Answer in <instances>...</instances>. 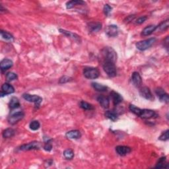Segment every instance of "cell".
<instances>
[{"label":"cell","instance_id":"obj_14","mask_svg":"<svg viewBox=\"0 0 169 169\" xmlns=\"http://www.w3.org/2000/svg\"><path fill=\"white\" fill-rule=\"evenodd\" d=\"M132 81L133 85L136 87H139L142 84V78L138 72H133L132 76Z\"/></svg>","mask_w":169,"mask_h":169},{"label":"cell","instance_id":"obj_17","mask_svg":"<svg viewBox=\"0 0 169 169\" xmlns=\"http://www.w3.org/2000/svg\"><path fill=\"white\" fill-rule=\"evenodd\" d=\"M89 30L90 33H97L102 29V24L99 22H92L89 23Z\"/></svg>","mask_w":169,"mask_h":169},{"label":"cell","instance_id":"obj_11","mask_svg":"<svg viewBox=\"0 0 169 169\" xmlns=\"http://www.w3.org/2000/svg\"><path fill=\"white\" fill-rule=\"evenodd\" d=\"M140 95L147 100H153L154 99L150 89L147 87H143L139 89Z\"/></svg>","mask_w":169,"mask_h":169},{"label":"cell","instance_id":"obj_29","mask_svg":"<svg viewBox=\"0 0 169 169\" xmlns=\"http://www.w3.org/2000/svg\"><path fill=\"white\" fill-rule=\"evenodd\" d=\"M129 108H130V111L132 112H133L134 114H136L137 116H139L140 114H141V108L137 107L136 106L133 105H130V106H129Z\"/></svg>","mask_w":169,"mask_h":169},{"label":"cell","instance_id":"obj_24","mask_svg":"<svg viewBox=\"0 0 169 169\" xmlns=\"http://www.w3.org/2000/svg\"><path fill=\"white\" fill-rule=\"evenodd\" d=\"M92 86L96 91L99 92H106L108 90L107 86L98 83H92Z\"/></svg>","mask_w":169,"mask_h":169},{"label":"cell","instance_id":"obj_27","mask_svg":"<svg viewBox=\"0 0 169 169\" xmlns=\"http://www.w3.org/2000/svg\"><path fill=\"white\" fill-rule=\"evenodd\" d=\"M168 164L166 162V157H163L159 158V160L158 161L156 167L155 168H167L165 165H167Z\"/></svg>","mask_w":169,"mask_h":169},{"label":"cell","instance_id":"obj_25","mask_svg":"<svg viewBox=\"0 0 169 169\" xmlns=\"http://www.w3.org/2000/svg\"><path fill=\"white\" fill-rule=\"evenodd\" d=\"M59 31L61 33L64 34V35L67 36L68 37L72 38V39L74 40H79V36L77 35V34L71 33V32H70V31H67V30H65L64 29H59Z\"/></svg>","mask_w":169,"mask_h":169},{"label":"cell","instance_id":"obj_1","mask_svg":"<svg viewBox=\"0 0 169 169\" xmlns=\"http://www.w3.org/2000/svg\"><path fill=\"white\" fill-rule=\"evenodd\" d=\"M102 56L105 61H109L116 63L117 60V54L116 51L111 47H106L102 51Z\"/></svg>","mask_w":169,"mask_h":169},{"label":"cell","instance_id":"obj_39","mask_svg":"<svg viewBox=\"0 0 169 169\" xmlns=\"http://www.w3.org/2000/svg\"><path fill=\"white\" fill-rule=\"evenodd\" d=\"M52 145L49 141L44 144V150L46 151H50L52 150Z\"/></svg>","mask_w":169,"mask_h":169},{"label":"cell","instance_id":"obj_34","mask_svg":"<svg viewBox=\"0 0 169 169\" xmlns=\"http://www.w3.org/2000/svg\"><path fill=\"white\" fill-rule=\"evenodd\" d=\"M17 79V75L16 74L13 73V72H9L6 74V79L9 81H14Z\"/></svg>","mask_w":169,"mask_h":169},{"label":"cell","instance_id":"obj_40","mask_svg":"<svg viewBox=\"0 0 169 169\" xmlns=\"http://www.w3.org/2000/svg\"><path fill=\"white\" fill-rule=\"evenodd\" d=\"M134 17H135V15H130V16H128L126 18L127 19V21H132V20L134 19Z\"/></svg>","mask_w":169,"mask_h":169},{"label":"cell","instance_id":"obj_31","mask_svg":"<svg viewBox=\"0 0 169 169\" xmlns=\"http://www.w3.org/2000/svg\"><path fill=\"white\" fill-rule=\"evenodd\" d=\"M168 27H169V21L168 20H164V21L162 22L159 25L157 26V29L161 31H163L167 30L168 28Z\"/></svg>","mask_w":169,"mask_h":169},{"label":"cell","instance_id":"obj_36","mask_svg":"<svg viewBox=\"0 0 169 169\" xmlns=\"http://www.w3.org/2000/svg\"><path fill=\"white\" fill-rule=\"evenodd\" d=\"M112 10V8L111 6H110L108 4H105L104 6V8H103V11H104L105 14L108 16L110 13H111Z\"/></svg>","mask_w":169,"mask_h":169},{"label":"cell","instance_id":"obj_21","mask_svg":"<svg viewBox=\"0 0 169 169\" xmlns=\"http://www.w3.org/2000/svg\"><path fill=\"white\" fill-rule=\"evenodd\" d=\"M105 115L106 118H108L113 122H115L116 120H117L118 117V113L115 111H113V110H107V111L105 112Z\"/></svg>","mask_w":169,"mask_h":169},{"label":"cell","instance_id":"obj_22","mask_svg":"<svg viewBox=\"0 0 169 169\" xmlns=\"http://www.w3.org/2000/svg\"><path fill=\"white\" fill-rule=\"evenodd\" d=\"M9 108L11 110H14L16 108H18L19 106H20V102L19 99H17V97H12L10 100V102H9Z\"/></svg>","mask_w":169,"mask_h":169},{"label":"cell","instance_id":"obj_28","mask_svg":"<svg viewBox=\"0 0 169 169\" xmlns=\"http://www.w3.org/2000/svg\"><path fill=\"white\" fill-rule=\"evenodd\" d=\"M64 157L67 160H71L74 157V152L70 149L64 151Z\"/></svg>","mask_w":169,"mask_h":169},{"label":"cell","instance_id":"obj_33","mask_svg":"<svg viewBox=\"0 0 169 169\" xmlns=\"http://www.w3.org/2000/svg\"><path fill=\"white\" fill-rule=\"evenodd\" d=\"M29 127H30V129L32 130L33 131H36L40 128V124L39 122L37 121V120H34V121L31 122L30 123Z\"/></svg>","mask_w":169,"mask_h":169},{"label":"cell","instance_id":"obj_2","mask_svg":"<svg viewBox=\"0 0 169 169\" xmlns=\"http://www.w3.org/2000/svg\"><path fill=\"white\" fill-rule=\"evenodd\" d=\"M103 70L110 77H114L117 75L115 63L109 61H104L103 62Z\"/></svg>","mask_w":169,"mask_h":169},{"label":"cell","instance_id":"obj_35","mask_svg":"<svg viewBox=\"0 0 169 169\" xmlns=\"http://www.w3.org/2000/svg\"><path fill=\"white\" fill-rule=\"evenodd\" d=\"M168 132H169V130H167L165 131V132H163V133L161 134L160 136V137H158V139L161 140V141H167L169 138V135H168Z\"/></svg>","mask_w":169,"mask_h":169},{"label":"cell","instance_id":"obj_9","mask_svg":"<svg viewBox=\"0 0 169 169\" xmlns=\"http://www.w3.org/2000/svg\"><path fill=\"white\" fill-rule=\"evenodd\" d=\"M14 92H15V89L11 85L8 83H5L2 85L1 96L12 94V93H13Z\"/></svg>","mask_w":169,"mask_h":169},{"label":"cell","instance_id":"obj_30","mask_svg":"<svg viewBox=\"0 0 169 169\" xmlns=\"http://www.w3.org/2000/svg\"><path fill=\"white\" fill-rule=\"evenodd\" d=\"M1 36L3 38V39H5V40H9V41H11L13 40V36L11 35V34L6 32V31L4 30H1Z\"/></svg>","mask_w":169,"mask_h":169},{"label":"cell","instance_id":"obj_13","mask_svg":"<svg viewBox=\"0 0 169 169\" xmlns=\"http://www.w3.org/2000/svg\"><path fill=\"white\" fill-rule=\"evenodd\" d=\"M116 151L120 156H125V155L129 154L132 151V149L130 147L119 146L116 147Z\"/></svg>","mask_w":169,"mask_h":169},{"label":"cell","instance_id":"obj_3","mask_svg":"<svg viewBox=\"0 0 169 169\" xmlns=\"http://www.w3.org/2000/svg\"><path fill=\"white\" fill-rule=\"evenodd\" d=\"M155 42H156V39L155 38H151V39L137 42L136 44V46L139 50L145 51L152 46Z\"/></svg>","mask_w":169,"mask_h":169},{"label":"cell","instance_id":"obj_38","mask_svg":"<svg viewBox=\"0 0 169 169\" xmlns=\"http://www.w3.org/2000/svg\"><path fill=\"white\" fill-rule=\"evenodd\" d=\"M70 81H71L70 77H69L67 76H64V77H62L61 78H60L59 83H60L63 84V83H67Z\"/></svg>","mask_w":169,"mask_h":169},{"label":"cell","instance_id":"obj_8","mask_svg":"<svg viewBox=\"0 0 169 169\" xmlns=\"http://www.w3.org/2000/svg\"><path fill=\"white\" fill-rule=\"evenodd\" d=\"M157 116L156 113L153 110L150 109H141L139 117L143 119H151Z\"/></svg>","mask_w":169,"mask_h":169},{"label":"cell","instance_id":"obj_5","mask_svg":"<svg viewBox=\"0 0 169 169\" xmlns=\"http://www.w3.org/2000/svg\"><path fill=\"white\" fill-rule=\"evenodd\" d=\"M42 147V144L39 141H33L27 144L22 145L19 147L20 151H30V150H37L40 149Z\"/></svg>","mask_w":169,"mask_h":169},{"label":"cell","instance_id":"obj_16","mask_svg":"<svg viewBox=\"0 0 169 169\" xmlns=\"http://www.w3.org/2000/svg\"><path fill=\"white\" fill-rule=\"evenodd\" d=\"M97 101L103 108H105V109L108 108L110 106V100L107 96H105L102 95L99 96L97 97Z\"/></svg>","mask_w":169,"mask_h":169},{"label":"cell","instance_id":"obj_20","mask_svg":"<svg viewBox=\"0 0 169 169\" xmlns=\"http://www.w3.org/2000/svg\"><path fill=\"white\" fill-rule=\"evenodd\" d=\"M157 26L154 25H149V26L146 27V28H144L143 30H142L141 35H143L144 36L151 35V34L157 30Z\"/></svg>","mask_w":169,"mask_h":169},{"label":"cell","instance_id":"obj_19","mask_svg":"<svg viewBox=\"0 0 169 169\" xmlns=\"http://www.w3.org/2000/svg\"><path fill=\"white\" fill-rule=\"evenodd\" d=\"M13 65V61L9 59H3L0 63V68L2 71H5L11 68Z\"/></svg>","mask_w":169,"mask_h":169},{"label":"cell","instance_id":"obj_15","mask_svg":"<svg viewBox=\"0 0 169 169\" xmlns=\"http://www.w3.org/2000/svg\"><path fill=\"white\" fill-rule=\"evenodd\" d=\"M110 97H111V99L112 100L113 104L116 106L120 104V103H121L123 101L122 96L120 95L119 93L114 91L110 92Z\"/></svg>","mask_w":169,"mask_h":169},{"label":"cell","instance_id":"obj_10","mask_svg":"<svg viewBox=\"0 0 169 169\" xmlns=\"http://www.w3.org/2000/svg\"><path fill=\"white\" fill-rule=\"evenodd\" d=\"M155 93L162 102L168 103L169 101V96L167 93L164 91L163 89L157 88L155 90Z\"/></svg>","mask_w":169,"mask_h":169},{"label":"cell","instance_id":"obj_23","mask_svg":"<svg viewBox=\"0 0 169 169\" xmlns=\"http://www.w3.org/2000/svg\"><path fill=\"white\" fill-rule=\"evenodd\" d=\"M85 2L83 1H76V0H73V1H70L66 3V8L67 9H70L74 8L75 6L76 5H85Z\"/></svg>","mask_w":169,"mask_h":169},{"label":"cell","instance_id":"obj_32","mask_svg":"<svg viewBox=\"0 0 169 169\" xmlns=\"http://www.w3.org/2000/svg\"><path fill=\"white\" fill-rule=\"evenodd\" d=\"M79 105H80V107L83 109L86 110H91L93 109L92 106L89 104V102H85V101H81L80 103H79Z\"/></svg>","mask_w":169,"mask_h":169},{"label":"cell","instance_id":"obj_37","mask_svg":"<svg viewBox=\"0 0 169 169\" xmlns=\"http://www.w3.org/2000/svg\"><path fill=\"white\" fill-rule=\"evenodd\" d=\"M147 19V17H146V16L140 17H139V18L136 20V23L137 24H139V25H141V24H142L145 21H146Z\"/></svg>","mask_w":169,"mask_h":169},{"label":"cell","instance_id":"obj_4","mask_svg":"<svg viewBox=\"0 0 169 169\" xmlns=\"http://www.w3.org/2000/svg\"><path fill=\"white\" fill-rule=\"evenodd\" d=\"M84 76L89 79H97L100 75V72L97 68L87 67L84 68L83 70Z\"/></svg>","mask_w":169,"mask_h":169},{"label":"cell","instance_id":"obj_7","mask_svg":"<svg viewBox=\"0 0 169 169\" xmlns=\"http://www.w3.org/2000/svg\"><path fill=\"white\" fill-rule=\"evenodd\" d=\"M23 97L25 101L30 102H34L37 105H40V103L42 102V98L36 95H30L28 93H25L23 95Z\"/></svg>","mask_w":169,"mask_h":169},{"label":"cell","instance_id":"obj_6","mask_svg":"<svg viewBox=\"0 0 169 169\" xmlns=\"http://www.w3.org/2000/svg\"><path fill=\"white\" fill-rule=\"evenodd\" d=\"M25 116V114L22 111H18L11 114L8 117V122L10 124L14 125V124L18 123L19 121H20Z\"/></svg>","mask_w":169,"mask_h":169},{"label":"cell","instance_id":"obj_18","mask_svg":"<svg viewBox=\"0 0 169 169\" xmlns=\"http://www.w3.org/2000/svg\"><path fill=\"white\" fill-rule=\"evenodd\" d=\"M67 138L71 139H79L81 136V132L79 130H71L65 134Z\"/></svg>","mask_w":169,"mask_h":169},{"label":"cell","instance_id":"obj_12","mask_svg":"<svg viewBox=\"0 0 169 169\" xmlns=\"http://www.w3.org/2000/svg\"><path fill=\"white\" fill-rule=\"evenodd\" d=\"M105 33L110 37H115L118 34V27L114 25H108L105 30Z\"/></svg>","mask_w":169,"mask_h":169},{"label":"cell","instance_id":"obj_26","mask_svg":"<svg viewBox=\"0 0 169 169\" xmlns=\"http://www.w3.org/2000/svg\"><path fill=\"white\" fill-rule=\"evenodd\" d=\"M15 130L12 128H8L3 132V137L4 138H11L15 135Z\"/></svg>","mask_w":169,"mask_h":169}]
</instances>
